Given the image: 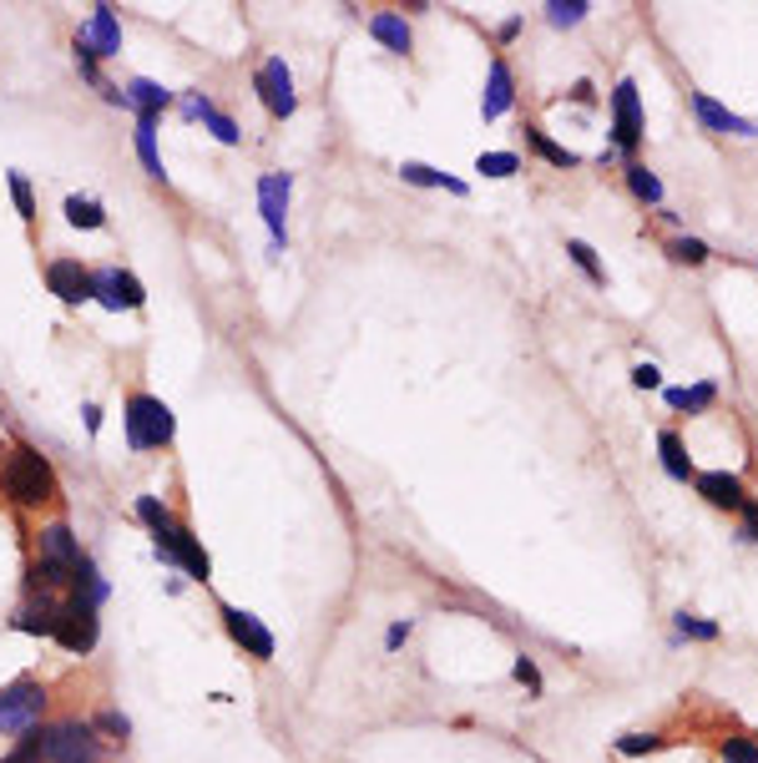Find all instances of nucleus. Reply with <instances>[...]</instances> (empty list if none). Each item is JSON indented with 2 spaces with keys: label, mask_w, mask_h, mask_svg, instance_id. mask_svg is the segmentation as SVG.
<instances>
[{
  "label": "nucleus",
  "mask_w": 758,
  "mask_h": 763,
  "mask_svg": "<svg viewBox=\"0 0 758 763\" xmlns=\"http://www.w3.org/2000/svg\"><path fill=\"white\" fill-rule=\"evenodd\" d=\"M0 491L15 500V506H46V500H56V470L51 460L36 456L30 445H15L5 466H0Z\"/></svg>",
  "instance_id": "f257e3e1"
},
{
  "label": "nucleus",
  "mask_w": 758,
  "mask_h": 763,
  "mask_svg": "<svg viewBox=\"0 0 758 763\" xmlns=\"http://www.w3.org/2000/svg\"><path fill=\"white\" fill-rule=\"evenodd\" d=\"M46 703H51L46 683H36V677H15L11 688H0V734L21 738V734H30V728H41Z\"/></svg>",
  "instance_id": "f03ea898"
},
{
  "label": "nucleus",
  "mask_w": 758,
  "mask_h": 763,
  "mask_svg": "<svg viewBox=\"0 0 758 763\" xmlns=\"http://www.w3.org/2000/svg\"><path fill=\"white\" fill-rule=\"evenodd\" d=\"M106 749L97 728L81 719H61L46 723V763H102Z\"/></svg>",
  "instance_id": "7ed1b4c3"
},
{
  "label": "nucleus",
  "mask_w": 758,
  "mask_h": 763,
  "mask_svg": "<svg viewBox=\"0 0 758 763\" xmlns=\"http://www.w3.org/2000/svg\"><path fill=\"white\" fill-rule=\"evenodd\" d=\"M122 420H127L131 450H157V445L173 441V410H167L162 399H152V395H131Z\"/></svg>",
  "instance_id": "20e7f679"
},
{
  "label": "nucleus",
  "mask_w": 758,
  "mask_h": 763,
  "mask_svg": "<svg viewBox=\"0 0 758 763\" xmlns=\"http://www.w3.org/2000/svg\"><path fill=\"white\" fill-rule=\"evenodd\" d=\"M152 542H157V557L173 561V567H182L192 582H207V576H213V561H207V551L198 546V536H192L188 526L167 521V526L152 531Z\"/></svg>",
  "instance_id": "39448f33"
},
{
  "label": "nucleus",
  "mask_w": 758,
  "mask_h": 763,
  "mask_svg": "<svg viewBox=\"0 0 758 763\" xmlns=\"http://www.w3.org/2000/svg\"><path fill=\"white\" fill-rule=\"evenodd\" d=\"M97 632H102V622H97V607H87V602H66L61 607V616H56V637L66 652H76V658H87L91 647H97Z\"/></svg>",
  "instance_id": "423d86ee"
},
{
  "label": "nucleus",
  "mask_w": 758,
  "mask_h": 763,
  "mask_svg": "<svg viewBox=\"0 0 758 763\" xmlns=\"http://www.w3.org/2000/svg\"><path fill=\"white\" fill-rule=\"evenodd\" d=\"M223 627H228V637H233V643L243 647L253 662L274 658V632L263 627L253 612H243V607H223Z\"/></svg>",
  "instance_id": "0eeeda50"
},
{
  "label": "nucleus",
  "mask_w": 758,
  "mask_h": 763,
  "mask_svg": "<svg viewBox=\"0 0 758 763\" xmlns=\"http://www.w3.org/2000/svg\"><path fill=\"white\" fill-rule=\"evenodd\" d=\"M258 97H263V106L274 112V117H293V106H299V97H293V76H289V66L283 61H263L258 66Z\"/></svg>",
  "instance_id": "6e6552de"
},
{
  "label": "nucleus",
  "mask_w": 758,
  "mask_h": 763,
  "mask_svg": "<svg viewBox=\"0 0 758 763\" xmlns=\"http://www.w3.org/2000/svg\"><path fill=\"white\" fill-rule=\"evenodd\" d=\"M612 142L622 152H632L642 142V106H637V87L632 81H622L612 91Z\"/></svg>",
  "instance_id": "1a4fd4ad"
},
{
  "label": "nucleus",
  "mask_w": 758,
  "mask_h": 763,
  "mask_svg": "<svg viewBox=\"0 0 758 763\" xmlns=\"http://www.w3.org/2000/svg\"><path fill=\"white\" fill-rule=\"evenodd\" d=\"M258 207H263V222H268V233H274V249L283 253L289 233H283V207H289V173H268L258 182Z\"/></svg>",
  "instance_id": "9d476101"
},
{
  "label": "nucleus",
  "mask_w": 758,
  "mask_h": 763,
  "mask_svg": "<svg viewBox=\"0 0 758 763\" xmlns=\"http://www.w3.org/2000/svg\"><path fill=\"white\" fill-rule=\"evenodd\" d=\"M46 283H51V294L61 298V304H87L91 298V274L76 258H51L46 264Z\"/></svg>",
  "instance_id": "9b49d317"
},
{
  "label": "nucleus",
  "mask_w": 758,
  "mask_h": 763,
  "mask_svg": "<svg viewBox=\"0 0 758 763\" xmlns=\"http://www.w3.org/2000/svg\"><path fill=\"white\" fill-rule=\"evenodd\" d=\"M91 294L102 298L106 308H142V283L122 274V268H102V274H91Z\"/></svg>",
  "instance_id": "f8f14e48"
},
{
  "label": "nucleus",
  "mask_w": 758,
  "mask_h": 763,
  "mask_svg": "<svg viewBox=\"0 0 758 763\" xmlns=\"http://www.w3.org/2000/svg\"><path fill=\"white\" fill-rule=\"evenodd\" d=\"M76 41L87 46L91 56H117V51H122V26H117V11H112V5H97V11H91V26L81 30Z\"/></svg>",
  "instance_id": "ddd939ff"
},
{
  "label": "nucleus",
  "mask_w": 758,
  "mask_h": 763,
  "mask_svg": "<svg viewBox=\"0 0 758 763\" xmlns=\"http://www.w3.org/2000/svg\"><path fill=\"white\" fill-rule=\"evenodd\" d=\"M693 112H698V122L708 127V132H733V137H758V127L748 117H733L729 106H718L713 97H693Z\"/></svg>",
  "instance_id": "4468645a"
},
{
  "label": "nucleus",
  "mask_w": 758,
  "mask_h": 763,
  "mask_svg": "<svg viewBox=\"0 0 758 763\" xmlns=\"http://www.w3.org/2000/svg\"><path fill=\"white\" fill-rule=\"evenodd\" d=\"M698 491L708 500H713V506H723V511H754V500L744 496V485L733 481V475H723V470H708V475H698Z\"/></svg>",
  "instance_id": "2eb2a0df"
},
{
  "label": "nucleus",
  "mask_w": 758,
  "mask_h": 763,
  "mask_svg": "<svg viewBox=\"0 0 758 763\" xmlns=\"http://www.w3.org/2000/svg\"><path fill=\"white\" fill-rule=\"evenodd\" d=\"M510 102H516V91H510V66L506 61H491V81H485V97H481V117L496 122L510 112Z\"/></svg>",
  "instance_id": "dca6fc26"
},
{
  "label": "nucleus",
  "mask_w": 758,
  "mask_h": 763,
  "mask_svg": "<svg viewBox=\"0 0 758 763\" xmlns=\"http://www.w3.org/2000/svg\"><path fill=\"white\" fill-rule=\"evenodd\" d=\"M137 157H142L147 177L167 182V167H162V157H157V117H137Z\"/></svg>",
  "instance_id": "f3484780"
},
{
  "label": "nucleus",
  "mask_w": 758,
  "mask_h": 763,
  "mask_svg": "<svg viewBox=\"0 0 758 763\" xmlns=\"http://www.w3.org/2000/svg\"><path fill=\"white\" fill-rule=\"evenodd\" d=\"M122 97H127V106H137L142 117H157L162 106L173 102V91H162L157 81H147V76H137V81H131V87L122 91Z\"/></svg>",
  "instance_id": "a211bd4d"
},
{
  "label": "nucleus",
  "mask_w": 758,
  "mask_h": 763,
  "mask_svg": "<svg viewBox=\"0 0 758 763\" xmlns=\"http://www.w3.org/2000/svg\"><path fill=\"white\" fill-rule=\"evenodd\" d=\"M369 30H375V41L390 46L394 56H405V51H409V26H405V21H400L394 11H379L375 21H369Z\"/></svg>",
  "instance_id": "6ab92c4d"
},
{
  "label": "nucleus",
  "mask_w": 758,
  "mask_h": 763,
  "mask_svg": "<svg viewBox=\"0 0 758 763\" xmlns=\"http://www.w3.org/2000/svg\"><path fill=\"white\" fill-rule=\"evenodd\" d=\"M657 450H662V466H668V475H672V481H687V475H693V466H687V450H683V441H678L672 430H662V435H657Z\"/></svg>",
  "instance_id": "aec40b11"
},
{
  "label": "nucleus",
  "mask_w": 758,
  "mask_h": 763,
  "mask_svg": "<svg viewBox=\"0 0 758 763\" xmlns=\"http://www.w3.org/2000/svg\"><path fill=\"white\" fill-rule=\"evenodd\" d=\"M400 173H405V182H415V188H451V192H466V182H455V177L435 173V167H425V162H405Z\"/></svg>",
  "instance_id": "412c9836"
},
{
  "label": "nucleus",
  "mask_w": 758,
  "mask_h": 763,
  "mask_svg": "<svg viewBox=\"0 0 758 763\" xmlns=\"http://www.w3.org/2000/svg\"><path fill=\"white\" fill-rule=\"evenodd\" d=\"M526 142H531V148H536L541 157L552 162V167H577V162H582V157H577V152H571V148H556V142H552V137H546V132H541V127H526Z\"/></svg>",
  "instance_id": "4be33fe9"
},
{
  "label": "nucleus",
  "mask_w": 758,
  "mask_h": 763,
  "mask_svg": "<svg viewBox=\"0 0 758 763\" xmlns=\"http://www.w3.org/2000/svg\"><path fill=\"white\" fill-rule=\"evenodd\" d=\"M0 763H46V723L41 728H30V734H21V743H15Z\"/></svg>",
  "instance_id": "5701e85b"
},
{
  "label": "nucleus",
  "mask_w": 758,
  "mask_h": 763,
  "mask_svg": "<svg viewBox=\"0 0 758 763\" xmlns=\"http://www.w3.org/2000/svg\"><path fill=\"white\" fill-rule=\"evenodd\" d=\"M66 218H72L76 228H102L106 213H102L97 198H66Z\"/></svg>",
  "instance_id": "b1692460"
},
{
  "label": "nucleus",
  "mask_w": 758,
  "mask_h": 763,
  "mask_svg": "<svg viewBox=\"0 0 758 763\" xmlns=\"http://www.w3.org/2000/svg\"><path fill=\"white\" fill-rule=\"evenodd\" d=\"M628 188L637 192L642 203H662V182H657V177L647 173L642 162H632V167H628Z\"/></svg>",
  "instance_id": "393cba45"
},
{
  "label": "nucleus",
  "mask_w": 758,
  "mask_h": 763,
  "mask_svg": "<svg viewBox=\"0 0 758 763\" xmlns=\"http://www.w3.org/2000/svg\"><path fill=\"white\" fill-rule=\"evenodd\" d=\"M713 384H698V390H668V405L672 410H708L713 405Z\"/></svg>",
  "instance_id": "a878e982"
},
{
  "label": "nucleus",
  "mask_w": 758,
  "mask_h": 763,
  "mask_svg": "<svg viewBox=\"0 0 758 763\" xmlns=\"http://www.w3.org/2000/svg\"><path fill=\"white\" fill-rule=\"evenodd\" d=\"M586 11H592L586 0H552V5H546V21H552V26H577Z\"/></svg>",
  "instance_id": "bb28decb"
},
{
  "label": "nucleus",
  "mask_w": 758,
  "mask_h": 763,
  "mask_svg": "<svg viewBox=\"0 0 758 763\" xmlns=\"http://www.w3.org/2000/svg\"><path fill=\"white\" fill-rule=\"evenodd\" d=\"M516 167H521L516 152H481V162H476V173H485V177H510Z\"/></svg>",
  "instance_id": "cd10ccee"
},
{
  "label": "nucleus",
  "mask_w": 758,
  "mask_h": 763,
  "mask_svg": "<svg viewBox=\"0 0 758 763\" xmlns=\"http://www.w3.org/2000/svg\"><path fill=\"white\" fill-rule=\"evenodd\" d=\"M567 253H571V258H577V268H582V274H586V279H592V283H607V274H602V268H597V253L586 249L582 238H571V243H567Z\"/></svg>",
  "instance_id": "c85d7f7f"
},
{
  "label": "nucleus",
  "mask_w": 758,
  "mask_h": 763,
  "mask_svg": "<svg viewBox=\"0 0 758 763\" xmlns=\"http://www.w3.org/2000/svg\"><path fill=\"white\" fill-rule=\"evenodd\" d=\"M11 198H15V207H21V218L36 222V198H30V182L21 173H11Z\"/></svg>",
  "instance_id": "c756f323"
},
{
  "label": "nucleus",
  "mask_w": 758,
  "mask_h": 763,
  "mask_svg": "<svg viewBox=\"0 0 758 763\" xmlns=\"http://www.w3.org/2000/svg\"><path fill=\"white\" fill-rule=\"evenodd\" d=\"M723 763H758V743L754 738H729L723 743Z\"/></svg>",
  "instance_id": "7c9ffc66"
},
{
  "label": "nucleus",
  "mask_w": 758,
  "mask_h": 763,
  "mask_svg": "<svg viewBox=\"0 0 758 763\" xmlns=\"http://www.w3.org/2000/svg\"><path fill=\"white\" fill-rule=\"evenodd\" d=\"M91 728H97V734H112L117 743H127V734H131L122 713H97V719H91Z\"/></svg>",
  "instance_id": "2f4dec72"
},
{
  "label": "nucleus",
  "mask_w": 758,
  "mask_h": 763,
  "mask_svg": "<svg viewBox=\"0 0 758 763\" xmlns=\"http://www.w3.org/2000/svg\"><path fill=\"white\" fill-rule=\"evenodd\" d=\"M672 258H678V264H703L708 249H703L698 238H678V243H672Z\"/></svg>",
  "instance_id": "473e14b6"
},
{
  "label": "nucleus",
  "mask_w": 758,
  "mask_h": 763,
  "mask_svg": "<svg viewBox=\"0 0 758 763\" xmlns=\"http://www.w3.org/2000/svg\"><path fill=\"white\" fill-rule=\"evenodd\" d=\"M662 738H653V734H628V738H617V749L628 753V759H637V753H653Z\"/></svg>",
  "instance_id": "72a5a7b5"
},
{
  "label": "nucleus",
  "mask_w": 758,
  "mask_h": 763,
  "mask_svg": "<svg viewBox=\"0 0 758 763\" xmlns=\"http://www.w3.org/2000/svg\"><path fill=\"white\" fill-rule=\"evenodd\" d=\"M678 632H683V637H703V643H713V637H718V627H713V622H698V616H678Z\"/></svg>",
  "instance_id": "f704fd0d"
},
{
  "label": "nucleus",
  "mask_w": 758,
  "mask_h": 763,
  "mask_svg": "<svg viewBox=\"0 0 758 763\" xmlns=\"http://www.w3.org/2000/svg\"><path fill=\"white\" fill-rule=\"evenodd\" d=\"M516 677H521L531 692H541V673H536V662L531 658H516Z\"/></svg>",
  "instance_id": "c9c22d12"
},
{
  "label": "nucleus",
  "mask_w": 758,
  "mask_h": 763,
  "mask_svg": "<svg viewBox=\"0 0 758 763\" xmlns=\"http://www.w3.org/2000/svg\"><path fill=\"white\" fill-rule=\"evenodd\" d=\"M632 384H637V390H657V384H662V374H657L653 365H637V369H632Z\"/></svg>",
  "instance_id": "e433bc0d"
},
{
  "label": "nucleus",
  "mask_w": 758,
  "mask_h": 763,
  "mask_svg": "<svg viewBox=\"0 0 758 763\" xmlns=\"http://www.w3.org/2000/svg\"><path fill=\"white\" fill-rule=\"evenodd\" d=\"M405 637H409V622H394V627H390V637H384V643H390V647H400V643H405Z\"/></svg>",
  "instance_id": "4c0bfd02"
},
{
  "label": "nucleus",
  "mask_w": 758,
  "mask_h": 763,
  "mask_svg": "<svg viewBox=\"0 0 758 763\" xmlns=\"http://www.w3.org/2000/svg\"><path fill=\"white\" fill-rule=\"evenodd\" d=\"M87 430H91V435L102 430V410H97V405H87Z\"/></svg>",
  "instance_id": "58836bf2"
}]
</instances>
